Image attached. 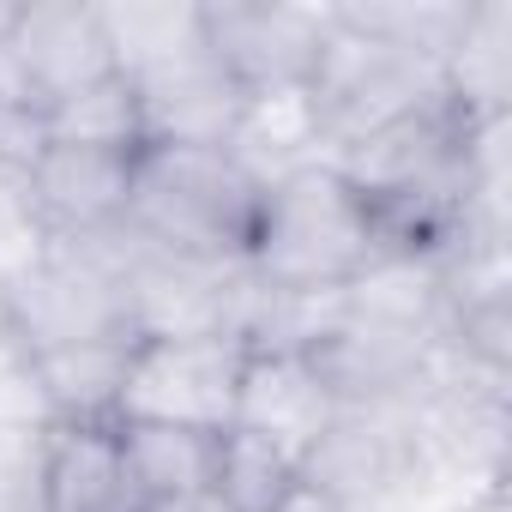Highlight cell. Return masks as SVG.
Here are the masks:
<instances>
[{
	"label": "cell",
	"mask_w": 512,
	"mask_h": 512,
	"mask_svg": "<svg viewBox=\"0 0 512 512\" xmlns=\"http://www.w3.org/2000/svg\"><path fill=\"white\" fill-rule=\"evenodd\" d=\"M103 31L115 49V73H145V67L205 43V7L199 0H109Z\"/></svg>",
	"instance_id": "cell-18"
},
{
	"label": "cell",
	"mask_w": 512,
	"mask_h": 512,
	"mask_svg": "<svg viewBox=\"0 0 512 512\" xmlns=\"http://www.w3.org/2000/svg\"><path fill=\"white\" fill-rule=\"evenodd\" d=\"M121 452H127L139 494L151 506H163V500H187V494L211 488L217 434L175 428V422H121Z\"/></svg>",
	"instance_id": "cell-17"
},
{
	"label": "cell",
	"mask_w": 512,
	"mask_h": 512,
	"mask_svg": "<svg viewBox=\"0 0 512 512\" xmlns=\"http://www.w3.org/2000/svg\"><path fill=\"white\" fill-rule=\"evenodd\" d=\"M446 97L470 121L512 115V0H470L446 55Z\"/></svg>",
	"instance_id": "cell-15"
},
{
	"label": "cell",
	"mask_w": 512,
	"mask_h": 512,
	"mask_svg": "<svg viewBox=\"0 0 512 512\" xmlns=\"http://www.w3.org/2000/svg\"><path fill=\"white\" fill-rule=\"evenodd\" d=\"M302 488L350 512H404L428 488V458L416 434V404H338L326 434L296 464Z\"/></svg>",
	"instance_id": "cell-4"
},
{
	"label": "cell",
	"mask_w": 512,
	"mask_h": 512,
	"mask_svg": "<svg viewBox=\"0 0 512 512\" xmlns=\"http://www.w3.org/2000/svg\"><path fill=\"white\" fill-rule=\"evenodd\" d=\"M0 272H7V266H0ZM0 338H7V314H0Z\"/></svg>",
	"instance_id": "cell-24"
},
{
	"label": "cell",
	"mask_w": 512,
	"mask_h": 512,
	"mask_svg": "<svg viewBox=\"0 0 512 512\" xmlns=\"http://www.w3.org/2000/svg\"><path fill=\"white\" fill-rule=\"evenodd\" d=\"M139 151H103V145H67L49 139L25 181V211L43 241H97L127 223V181Z\"/></svg>",
	"instance_id": "cell-8"
},
{
	"label": "cell",
	"mask_w": 512,
	"mask_h": 512,
	"mask_svg": "<svg viewBox=\"0 0 512 512\" xmlns=\"http://www.w3.org/2000/svg\"><path fill=\"white\" fill-rule=\"evenodd\" d=\"M278 512H350V506H338V500H326V494H314V488H296Z\"/></svg>",
	"instance_id": "cell-22"
},
{
	"label": "cell",
	"mask_w": 512,
	"mask_h": 512,
	"mask_svg": "<svg viewBox=\"0 0 512 512\" xmlns=\"http://www.w3.org/2000/svg\"><path fill=\"white\" fill-rule=\"evenodd\" d=\"M338 416V398L326 392V380L314 374L308 356H284V350H266V356H247V374H241V398H235V422L241 434L278 446L284 458L302 464V452L326 434V422Z\"/></svg>",
	"instance_id": "cell-13"
},
{
	"label": "cell",
	"mask_w": 512,
	"mask_h": 512,
	"mask_svg": "<svg viewBox=\"0 0 512 512\" xmlns=\"http://www.w3.org/2000/svg\"><path fill=\"white\" fill-rule=\"evenodd\" d=\"M302 488L296 458H284L278 446L253 440L241 428L217 434V464H211V494L229 512H278L290 494Z\"/></svg>",
	"instance_id": "cell-19"
},
{
	"label": "cell",
	"mask_w": 512,
	"mask_h": 512,
	"mask_svg": "<svg viewBox=\"0 0 512 512\" xmlns=\"http://www.w3.org/2000/svg\"><path fill=\"white\" fill-rule=\"evenodd\" d=\"M446 91V67L434 55H416V49H398L386 37H368V31H350L332 19V37H326V55L308 79V97H314V115H320V133H326V163L368 139L374 127L434 103Z\"/></svg>",
	"instance_id": "cell-5"
},
{
	"label": "cell",
	"mask_w": 512,
	"mask_h": 512,
	"mask_svg": "<svg viewBox=\"0 0 512 512\" xmlns=\"http://www.w3.org/2000/svg\"><path fill=\"white\" fill-rule=\"evenodd\" d=\"M199 7L205 49L247 97L302 91L332 37V7H302V0H199Z\"/></svg>",
	"instance_id": "cell-7"
},
{
	"label": "cell",
	"mask_w": 512,
	"mask_h": 512,
	"mask_svg": "<svg viewBox=\"0 0 512 512\" xmlns=\"http://www.w3.org/2000/svg\"><path fill=\"white\" fill-rule=\"evenodd\" d=\"M49 139H67V145H103V151H139L145 145V127H139V97L121 73L85 85L79 97L55 103L49 109Z\"/></svg>",
	"instance_id": "cell-20"
},
{
	"label": "cell",
	"mask_w": 512,
	"mask_h": 512,
	"mask_svg": "<svg viewBox=\"0 0 512 512\" xmlns=\"http://www.w3.org/2000/svg\"><path fill=\"white\" fill-rule=\"evenodd\" d=\"M151 512H229V506L205 488V494H187V500H163V506H151Z\"/></svg>",
	"instance_id": "cell-23"
},
{
	"label": "cell",
	"mask_w": 512,
	"mask_h": 512,
	"mask_svg": "<svg viewBox=\"0 0 512 512\" xmlns=\"http://www.w3.org/2000/svg\"><path fill=\"white\" fill-rule=\"evenodd\" d=\"M31 91L43 109L79 97L85 85L115 73V49L103 31V7L91 0H13V31H7Z\"/></svg>",
	"instance_id": "cell-11"
},
{
	"label": "cell",
	"mask_w": 512,
	"mask_h": 512,
	"mask_svg": "<svg viewBox=\"0 0 512 512\" xmlns=\"http://www.w3.org/2000/svg\"><path fill=\"white\" fill-rule=\"evenodd\" d=\"M133 344H85V350H55V356H31L37 392L49 404L55 422H121V386L133 368Z\"/></svg>",
	"instance_id": "cell-16"
},
{
	"label": "cell",
	"mask_w": 512,
	"mask_h": 512,
	"mask_svg": "<svg viewBox=\"0 0 512 512\" xmlns=\"http://www.w3.org/2000/svg\"><path fill=\"white\" fill-rule=\"evenodd\" d=\"M31 241H37V229H31V211H25V181L0 163V266H13Z\"/></svg>",
	"instance_id": "cell-21"
},
{
	"label": "cell",
	"mask_w": 512,
	"mask_h": 512,
	"mask_svg": "<svg viewBox=\"0 0 512 512\" xmlns=\"http://www.w3.org/2000/svg\"><path fill=\"white\" fill-rule=\"evenodd\" d=\"M440 338L434 332H410V326H386L368 314H338L332 332L308 350L314 374L326 380V392L338 404H398L416 398L428 380Z\"/></svg>",
	"instance_id": "cell-9"
},
{
	"label": "cell",
	"mask_w": 512,
	"mask_h": 512,
	"mask_svg": "<svg viewBox=\"0 0 512 512\" xmlns=\"http://www.w3.org/2000/svg\"><path fill=\"white\" fill-rule=\"evenodd\" d=\"M139 97V127L145 145H229L235 115L247 103V91L223 73V61L193 43L145 73H121Z\"/></svg>",
	"instance_id": "cell-10"
},
{
	"label": "cell",
	"mask_w": 512,
	"mask_h": 512,
	"mask_svg": "<svg viewBox=\"0 0 512 512\" xmlns=\"http://www.w3.org/2000/svg\"><path fill=\"white\" fill-rule=\"evenodd\" d=\"M0 314L7 338L25 356L85 350V344H121L133 338L127 290L109 260V241H31L19 260L0 272Z\"/></svg>",
	"instance_id": "cell-3"
},
{
	"label": "cell",
	"mask_w": 512,
	"mask_h": 512,
	"mask_svg": "<svg viewBox=\"0 0 512 512\" xmlns=\"http://www.w3.org/2000/svg\"><path fill=\"white\" fill-rule=\"evenodd\" d=\"M374 247L362 193L332 163H308L266 187L247 266L272 290H344L374 260Z\"/></svg>",
	"instance_id": "cell-2"
},
{
	"label": "cell",
	"mask_w": 512,
	"mask_h": 512,
	"mask_svg": "<svg viewBox=\"0 0 512 512\" xmlns=\"http://www.w3.org/2000/svg\"><path fill=\"white\" fill-rule=\"evenodd\" d=\"M37 512H151L139 494L121 422H55L43 440V488Z\"/></svg>",
	"instance_id": "cell-12"
},
{
	"label": "cell",
	"mask_w": 512,
	"mask_h": 512,
	"mask_svg": "<svg viewBox=\"0 0 512 512\" xmlns=\"http://www.w3.org/2000/svg\"><path fill=\"white\" fill-rule=\"evenodd\" d=\"M266 181L223 145H139L127 181V229L181 260L235 266L253 247Z\"/></svg>",
	"instance_id": "cell-1"
},
{
	"label": "cell",
	"mask_w": 512,
	"mask_h": 512,
	"mask_svg": "<svg viewBox=\"0 0 512 512\" xmlns=\"http://www.w3.org/2000/svg\"><path fill=\"white\" fill-rule=\"evenodd\" d=\"M247 374V344L235 338H139L121 386V422H175L199 434H229Z\"/></svg>",
	"instance_id": "cell-6"
},
{
	"label": "cell",
	"mask_w": 512,
	"mask_h": 512,
	"mask_svg": "<svg viewBox=\"0 0 512 512\" xmlns=\"http://www.w3.org/2000/svg\"><path fill=\"white\" fill-rule=\"evenodd\" d=\"M241 169H253L266 187L290 169H308V163H326V133H320V115H314V97L308 85L302 91H253L235 115V133L223 145Z\"/></svg>",
	"instance_id": "cell-14"
}]
</instances>
